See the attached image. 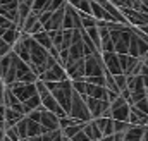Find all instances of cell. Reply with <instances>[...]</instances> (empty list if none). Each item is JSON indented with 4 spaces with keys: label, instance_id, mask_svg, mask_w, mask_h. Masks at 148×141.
<instances>
[{
    "label": "cell",
    "instance_id": "6da1fadb",
    "mask_svg": "<svg viewBox=\"0 0 148 141\" xmlns=\"http://www.w3.org/2000/svg\"><path fill=\"white\" fill-rule=\"evenodd\" d=\"M45 86L50 90V93L55 97V100L59 102V105L62 107L66 112H69L71 107V98H73V81L67 77L64 81H43Z\"/></svg>",
    "mask_w": 148,
    "mask_h": 141
},
{
    "label": "cell",
    "instance_id": "7a4b0ae2",
    "mask_svg": "<svg viewBox=\"0 0 148 141\" xmlns=\"http://www.w3.org/2000/svg\"><path fill=\"white\" fill-rule=\"evenodd\" d=\"M36 91H38V95H40L41 105L45 107L47 110L53 112V114H55L59 119H60V117H64V115H67V112H66L62 107L59 105V102L55 100V97L50 93V90L45 86V83H43L41 79H38V81H36Z\"/></svg>",
    "mask_w": 148,
    "mask_h": 141
},
{
    "label": "cell",
    "instance_id": "3957f363",
    "mask_svg": "<svg viewBox=\"0 0 148 141\" xmlns=\"http://www.w3.org/2000/svg\"><path fill=\"white\" fill-rule=\"evenodd\" d=\"M12 127H16V131H17V134H19V138L23 140V138H29V136H38V134H43V133H47L45 131V127L36 122V120H33V119H29L28 115H24L16 126H12Z\"/></svg>",
    "mask_w": 148,
    "mask_h": 141
},
{
    "label": "cell",
    "instance_id": "277c9868",
    "mask_svg": "<svg viewBox=\"0 0 148 141\" xmlns=\"http://www.w3.org/2000/svg\"><path fill=\"white\" fill-rule=\"evenodd\" d=\"M67 115H71V117L81 120V122L91 120V115H90V110H88V107H86V103H84V98H83V95H79L77 91H73L71 107H69Z\"/></svg>",
    "mask_w": 148,
    "mask_h": 141
},
{
    "label": "cell",
    "instance_id": "5b68a950",
    "mask_svg": "<svg viewBox=\"0 0 148 141\" xmlns=\"http://www.w3.org/2000/svg\"><path fill=\"white\" fill-rule=\"evenodd\" d=\"M86 76H105V66L102 60V52L84 57V77Z\"/></svg>",
    "mask_w": 148,
    "mask_h": 141
},
{
    "label": "cell",
    "instance_id": "8992f818",
    "mask_svg": "<svg viewBox=\"0 0 148 141\" xmlns=\"http://www.w3.org/2000/svg\"><path fill=\"white\" fill-rule=\"evenodd\" d=\"M21 102H26L28 98H31L33 95H36V83H23V81H16L12 84L7 86Z\"/></svg>",
    "mask_w": 148,
    "mask_h": 141
},
{
    "label": "cell",
    "instance_id": "52a82bcc",
    "mask_svg": "<svg viewBox=\"0 0 148 141\" xmlns=\"http://www.w3.org/2000/svg\"><path fill=\"white\" fill-rule=\"evenodd\" d=\"M127 90L131 93V105L147 97V90L143 84V76H127Z\"/></svg>",
    "mask_w": 148,
    "mask_h": 141
},
{
    "label": "cell",
    "instance_id": "ba28073f",
    "mask_svg": "<svg viewBox=\"0 0 148 141\" xmlns=\"http://www.w3.org/2000/svg\"><path fill=\"white\" fill-rule=\"evenodd\" d=\"M83 98H84V103H86L88 110H90L91 119L102 117L110 107V103L107 100H100V98H93V97H86V95H83Z\"/></svg>",
    "mask_w": 148,
    "mask_h": 141
},
{
    "label": "cell",
    "instance_id": "9c48e42d",
    "mask_svg": "<svg viewBox=\"0 0 148 141\" xmlns=\"http://www.w3.org/2000/svg\"><path fill=\"white\" fill-rule=\"evenodd\" d=\"M129 103L119 95L114 102H110V117L115 120H127L129 117Z\"/></svg>",
    "mask_w": 148,
    "mask_h": 141
},
{
    "label": "cell",
    "instance_id": "30bf717a",
    "mask_svg": "<svg viewBox=\"0 0 148 141\" xmlns=\"http://www.w3.org/2000/svg\"><path fill=\"white\" fill-rule=\"evenodd\" d=\"M127 53L133 55V57H136V59H143L148 53V43L134 33V28H133V35H131V40H129Z\"/></svg>",
    "mask_w": 148,
    "mask_h": 141
},
{
    "label": "cell",
    "instance_id": "8fae6325",
    "mask_svg": "<svg viewBox=\"0 0 148 141\" xmlns=\"http://www.w3.org/2000/svg\"><path fill=\"white\" fill-rule=\"evenodd\" d=\"M121 12H122V16H124V19H126V23H127L129 26L140 28V26L148 24V14H147V12H140V10L127 9V7L121 9Z\"/></svg>",
    "mask_w": 148,
    "mask_h": 141
},
{
    "label": "cell",
    "instance_id": "7c38bea8",
    "mask_svg": "<svg viewBox=\"0 0 148 141\" xmlns=\"http://www.w3.org/2000/svg\"><path fill=\"white\" fill-rule=\"evenodd\" d=\"M81 28V19H79V12L74 9L73 5H69L66 2L64 7V21H62V29H79Z\"/></svg>",
    "mask_w": 148,
    "mask_h": 141
},
{
    "label": "cell",
    "instance_id": "4fadbf2b",
    "mask_svg": "<svg viewBox=\"0 0 148 141\" xmlns=\"http://www.w3.org/2000/svg\"><path fill=\"white\" fill-rule=\"evenodd\" d=\"M38 79H41V81H64V79H67V74H66V69L59 62H55L47 70H43L38 76Z\"/></svg>",
    "mask_w": 148,
    "mask_h": 141
},
{
    "label": "cell",
    "instance_id": "5bb4252c",
    "mask_svg": "<svg viewBox=\"0 0 148 141\" xmlns=\"http://www.w3.org/2000/svg\"><path fill=\"white\" fill-rule=\"evenodd\" d=\"M102 60H103L105 70L110 72L112 76L122 74L121 62H119V53H115V52H102Z\"/></svg>",
    "mask_w": 148,
    "mask_h": 141
},
{
    "label": "cell",
    "instance_id": "9a60e30c",
    "mask_svg": "<svg viewBox=\"0 0 148 141\" xmlns=\"http://www.w3.org/2000/svg\"><path fill=\"white\" fill-rule=\"evenodd\" d=\"M19 29H21L23 33H26V35H35V33L43 31V24L40 23V19H38V16L35 12H29V16L21 23Z\"/></svg>",
    "mask_w": 148,
    "mask_h": 141
},
{
    "label": "cell",
    "instance_id": "2e32d148",
    "mask_svg": "<svg viewBox=\"0 0 148 141\" xmlns=\"http://www.w3.org/2000/svg\"><path fill=\"white\" fill-rule=\"evenodd\" d=\"M66 74L71 81L76 79H84V59H77V60H71L64 66Z\"/></svg>",
    "mask_w": 148,
    "mask_h": 141
},
{
    "label": "cell",
    "instance_id": "e0dca14e",
    "mask_svg": "<svg viewBox=\"0 0 148 141\" xmlns=\"http://www.w3.org/2000/svg\"><path fill=\"white\" fill-rule=\"evenodd\" d=\"M43 107V105H41ZM40 124L45 127V131H55V129H60L59 127V117L53 114V112H50V110H47L45 107L41 108V115H40Z\"/></svg>",
    "mask_w": 148,
    "mask_h": 141
},
{
    "label": "cell",
    "instance_id": "ac0fdd59",
    "mask_svg": "<svg viewBox=\"0 0 148 141\" xmlns=\"http://www.w3.org/2000/svg\"><path fill=\"white\" fill-rule=\"evenodd\" d=\"M66 7V5H64ZM64 7L57 9L52 12L50 19L43 24V29L45 31H53V29H62V21H64Z\"/></svg>",
    "mask_w": 148,
    "mask_h": 141
},
{
    "label": "cell",
    "instance_id": "d6986e66",
    "mask_svg": "<svg viewBox=\"0 0 148 141\" xmlns=\"http://www.w3.org/2000/svg\"><path fill=\"white\" fill-rule=\"evenodd\" d=\"M140 60H141V59H136V57H133V55H129V53H119V62H121L122 74L131 76L133 70L136 69V66H138Z\"/></svg>",
    "mask_w": 148,
    "mask_h": 141
},
{
    "label": "cell",
    "instance_id": "ffe728a7",
    "mask_svg": "<svg viewBox=\"0 0 148 141\" xmlns=\"http://www.w3.org/2000/svg\"><path fill=\"white\" fill-rule=\"evenodd\" d=\"M127 122L131 126H147L148 124V114L138 110L136 107H129V117H127Z\"/></svg>",
    "mask_w": 148,
    "mask_h": 141
},
{
    "label": "cell",
    "instance_id": "44dd1931",
    "mask_svg": "<svg viewBox=\"0 0 148 141\" xmlns=\"http://www.w3.org/2000/svg\"><path fill=\"white\" fill-rule=\"evenodd\" d=\"M84 95H86V97H93V98H100V100H107V88H105V86H100V84L86 83ZM107 102H109V100H107Z\"/></svg>",
    "mask_w": 148,
    "mask_h": 141
},
{
    "label": "cell",
    "instance_id": "7402d4cb",
    "mask_svg": "<svg viewBox=\"0 0 148 141\" xmlns=\"http://www.w3.org/2000/svg\"><path fill=\"white\" fill-rule=\"evenodd\" d=\"M93 120H95L97 127L100 129L102 136H110V134H114V119L112 117H97Z\"/></svg>",
    "mask_w": 148,
    "mask_h": 141
},
{
    "label": "cell",
    "instance_id": "603a6c76",
    "mask_svg": "<svg viewBox=\"0 0 148 141\" xmlns=\"http://www.w3.org/2000/svg\"><path fill=\"white\" fill-rule=\"evenodd\" d=\"M83 131H84V134L90 138V141H97V140H102V138H103V136H102V133H100V129L97 127V124H95V120H93V119L83 124Z\"/></svg>",
    "mask_w": 148,
    "mask_h": 141
},
{
    "label": "cell",
    "instance_id": "cb8c5ba5",
    "mask_svg": "<svg viewBox=\"0 0 148 141\" xmlns=\"http://www.w3.org/2000/svg\"><path fill=\"white\" fill-rule=\"evenodd\" d=\"M0 16L7 17L9 21H12L14 24H19V12H17V3H12V5H3L0 7ZM19 28V26H17Z\"/></svg>",
    "mask_w": 148,
    "mask_h": 141
},
{
    "label": "cell",
    "instance_id": "d4e9b609",
    "mask_svg": "<svg viewBox=\"0 0 148 141\" xmlns=\"http://www.w3.org/2000/svg\"><path fill=\"white\" fill-rule=\"evenodd\" d=\"M91 16L97 19V21H114L110 14L98 3V2H93L91 0Z\"/></svg>",
    "mask_w": 148,
    "mask_h": 141
},
{
    "label": "cell",
    "instance_id": "484cf974",
    "mask_svg": "<svg viewBox=\"0 0 148 141\" xmlns=\"http://www.w3.org/2000/svg\"><path fill=\"white\" fill-rule=\"evenodd\" d=\"M143 131H145V126H131V127L124 133L122 141H141Z\"/></svg>",
    "mask_w": 148,
    "mask_h": 141
},
{
    "label": "cell",
    "instance_id": "4316f807",
    "mask_svg": "<svg viewBox=\"0 0 148 141\" xmlns=\"http://www.w3.org/2000/svg\"><path fill=\"white\" fill-rule=\"evenodd\" d=\"M23 117H24V114H21V112H17V110H14V108L5 107V129L16 126Z\"/></svg>",
    "mask_w": 148,
    "mask_h": 141
},
{
    "label": "cell",
    "instance_id": "83f0119b",
    "mask_svg": "<svg viewBox=\"0 0 148 141\" xmlns=\"http://www.w3.org/2000/svg\"><path fill=\"white\" fill-rule=\"evenodd\" d=\"M33 38H35V41H36L38 45H41L45 50H52L53 48V45H52V40H50V35H48V31H40V33H35V35H31Z\"/></svg>",
    "mask_w": 148,
    "mask_h": 141
},
{
    "label": "cell",
    "instance_id": "f1b7e54d",
    "mask_svg": "<svg viewBox=\"0 0 148 141\" xmlns=\"http://www.w3.org/2000/svg\"><path fill=\"white\" fill-rule=\"evenodd\" d=\"M0 38L3 40V41H7L10 47H14V43L21 38V29L16 26V28H10V29H5L2 35H0Z\"/></svg>",
    "mask_w": 148,
    "mask_h": 141
},
{
    "label": "cell",
    "instance_id": "f546056e",
    "mask_svg": "<svg viewBox=\"0 0 148 141\" xmlns=\"http://www.w3.org/2000/svg\"><path fill=\"white\" fill-rule=\"evenodd\" d=\"M69 5H73L76 10L79 12H86L91 16V0H66Z\"/></svg>",
    "mask_w": 148,
    "mask_h": 141
},
{
    "label": "cell",
    "instance_id": "4dcf8cb0",
    "mask_svg": "<svg viewBox=\"0 0 148 141\" xmlns=\"http://www.w3.org/2000/svg\"><path fill=\"white\" fill-rule=\"evenodd\" d=\"M41 105V100H40V95H33L31 98H28L26 102H23V107H24V114H29L31 110H35Z\"/></svg>",
    "mask_w": 148,
    "mask_h": 141
},
{
    "label": "cell",
    "instance_id": "1f68e13d",
    "mask_svg": "<svg viewBox=\"0 0 148 141\" xmlns=\"http://www.w3.org/2000/svg\"><path fill=\"white\" fill-rule=\"evenodd\" d=\"M77 12H79V10H77ZM79 19H81V28H93V26H98V21H97L93 16L86 14V12H79Z\"/></svg>",
    "mask_w": 148,
    "mask_h": 141
},
{
    "label": "cell",
    "instance_id": "d6a6232c",
    "mask_svg": "<svg viewBox=\"0 0 148 141\" xmlns=\"http://www.w3.org/2000/svg\"><path fill=\"white\" fill-rule=\"evenodd\" d=\"M50 2H52V0H33V3H31V12H35L36 16H40L43 10L48 9Z\"/></svg>",
    "mask_w": 148,
    "mask_h": 141
},
{
    "label": "cell",
    "instance_id": "836d02e7",
    "mask_svg": "<svg viewBox=\"0 0 148 141\" xmlns=\"http://www.w3.org/2000/svg\"><path fill=\"white\" fill-rule=\"evenodd\" d=\"M48 35H50V40H52L53 48L60 50V47H62V29H53V31H48Z\"/></svg>",
    "mask_w": 148,
    "mask_h": 141
},
{
    "label": "cell",
    "instance_id": "e575fe53",
    "mask_svg": "<svg viewBox=\"0 0 148 141\" xmlns=\"http://www.w3.org/2000/svg\"><path fill=\"white\" fill-rule=\"evenodd\" d=\"M131 127V124L127 120H115L114 119V133H126Z\"/></svg>",
    "mask_w": 148,
    "mask_h": 141
},
{
    "label": "cell",
    "instance_id": "d590c367",
    "mask_svg": "<svg viewBox=\"0 0 148 141\" xmlns=\"http://www.w3.org/2000/svg\"><path fill=\"white\" fill-rule=\"evenodd\" d=\"M114 81H115V84H117V88H119L121 91L127 88V76H126V74H117V76H114Z\"/></svg>",
    "mask_w": 148,
    "mask_h": 141
},
{
    "label": "cell",
    "instance_id": "8d00e7d4",
    "mask_svg": "<svg viewBox=\"0 0 148 141\" xmlns=\"http://www.w3.org/2000/svg\"><path fill=\"white\" fill-rule=\"evenodd\" d=\"M133 107H136L138 110H141V112L148 114V100H147V97H145V98H141V100H138V102H134Z\"/></svg>",
    "mask_w": 148,
    "mask_h": 141
},
{
    "label": "cell",
    "instance_id": "74e56055",
    "mask_svg": "<svg viewBox=\"0 0 148 141\" xmlns=\"http://www.w3.org/2000/svg\"><path fill=\"white\" fill-rule=\"evenodd\" d=\"M5 136L9 138L10 141H19V134H17V131H16V127H7L5 129Z\"/></svg>",
    "mask_w": 148,
    "mask_h": 141
},
{
    "label": "cell",
    "instance_id": "f35d334b",
    "mask_svg": "<svg viewBox=\"0 0 148 141\" xmlns=\"http://www.w3.org/2000/svg\"><path fill=\"white\" fill-rule=\"evenodd\" d=\"M17 24H14L12 21H9L7 17H3V16H0V28H3V29H10V28H16Z\"/></svg>",
    "mask_w": 148,
    "mask_h": 141
},
{
    "label": "cell",
    "instance_id": "ab89813d",
    "mask_svg": "<svg viewBox=\"0 0 148 141\" xmlns=\"http://www.w3.org/2000/svg\"><path fill=\"white\" fill-rule=\"evenodd\" d=\"M12 50V47L7 43V41H3L2 38H0V57H3V55H7L9 52Z\"/></svg>",
    "mask_w": 148,
    "mask_h": 141
},
{
    "label": "cell",
    "instance_id": "60d3db41",
    "mask_svg": "<svg viewBox=\"0 0 148 141\" xmlns=\"http://www.w3.org/2000/svg\"><path fill=\"white\" fill-rule=\"evenodd\" d=\"M69 140H73V141H90V138H88V136L84 134V131L81 129V131H77L73 138H69Z\"/></svg>",
    "mask_w": 148,
    "mask_h": 141
},
{
    "label": "cell",
    "instance_id": "b9f144b4",
    "mask_svg": "<svg viewBox=\"0 0 148 141\" xmlns=\"http://www.w3.org/2000/svg\"><path fill=\"white\" fill-rule=\"evenodd\" d=\"M110 3H114L115 7H119V9H124V7H129L131 5V0H109Z\"/></svg>",
    "mask_w": 148,
    "mask_h": 141
},
{
    "label": "cell",
    "instance_id": "7bdbcfd3",
    "mask_svg": "<svg viewBox=\"0 0 148 141\" xmlns=\"http://www.w3.org/2000/svg\"><path fill=\"white\" fill-rule=\"evenodd\" d=\"M0 126L5 127V105H0Z\"/></svg>",
    "mask_w": 148,
    "mask_h": 141
},
{
    "label": "cell",
    "instance_id": "ee69618b",
    "mask_svg": "<svg viewBox=\"0 0 148 141\" xmlns=\"http://www.w3.org/2000/svg\"><path fill=\"white\" fill-rule=\"evenodd\" d=\"M3 90H5V84L0 79V105H3Z\"/></svg>",
    "mask_w": 148,
    "mask_h": 141
},
{
    "label": "cell",
    "instance_id": "f6af8a7d",
    "mask_svg": "<svg viewBox=\"0 0 148 141\" xmlns=\"http://www.w3.org/2000/svg\"><path fill=\"white\" fill-rule=\"evenodd\" d=\"M3 138H5V127L0 126V141H3Z\"/></svg>",
    "mask_w": 148,
    "mask_h": 141
},
{
    "label": "cell",
    "instance_id": "bcb514c9",
    "mask_svg": "<svg viewBox=\"0 0 148 141\" xmlns=\"http://www.w3.org/2000/svg\"><path fill=\"white\" fill-rule=\"evenodd\" d=\"M143 84H145V90L148 93V76H143Z\"/></svg>",
    "mask_w": 148,
    "mask_h": 141
},
{
    "label": "cell",
    "instance_id": "7dc6e473",
    "mask_svg": "<svg viewBox=\"0 0 148 141\" xmlns=\"http://www.w3.org/2000/svg\"><path fill=\"white\" fill-rule=\"evenodd\" d=\"M133 28H134V26H133ZM138 29H141L143 33H147V35H148V24H145V26H140Z\"/></svg>",
    "mask_w": 148,
    "mask_h": 141
},
{
    "label": "cell",
    "instance_id": "c3c4849f",
    "mask_svg": "<svg viewBox=\"0 0 148 141\" xmlns=\"http://www.w3.org/2000/svg\"><path fill=\"white\" fill-rule=\"evenodd\" d=\"M143 62H145V64H147V66H148V53H147V55H145V57H143Z\"/></svg>",
    "mask_w": 148,
    "mask_h": 141
},
{
    "label": "cell",
    "instance_id": "681fc988",
    "mask_svg": "<svg viewBox=\"0 0 148 141\" xmlns=\"http://www.w3.org/2000/svg\"><path fill=\"white\" fill-rule=\"evenodd\" d=\"M93 2H98V3H103L105 0H93Z\"/></svg>",
    "mask_w": 148,
    "mask_h": 141
},
{
    "label": "cell",
    "instance_id": "f907efd6",
    "mask_svg": "<svg viewBox=\"0 0 148 141\" xmlns=\"http://www.w3.org/2000/svg\"><path fill=\"white\" fill-rule=\"evenodd\" d=\"M64 141H73V140H69V138H64Z\"/></svg>",
    "mask_w": 148,
    "mask_h": 141
},
{
    "label": "cell",
    "instance_id": "816d5d0a",
    "mask_svg": "<svg viewBox=\"0 0 148 141\" xmlns=\"http://www.w3.org/2000/svg\"><path fill=\"white\" fill-rule=\"evenodd\" d=\"M147 126H148V124H147Z\"/></svg>",
    "mask_w": 148,
    "mask_h": 141
}]
</instances>
